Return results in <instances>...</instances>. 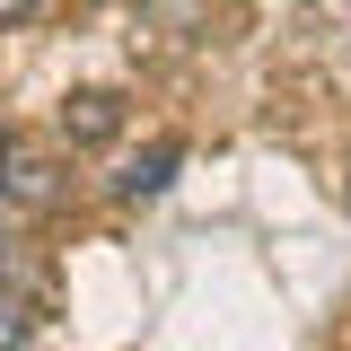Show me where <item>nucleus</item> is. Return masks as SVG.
<instances>
[{
    "label": "nucleus",
    "mask_w": 351,
    "mask_h": 351,
    "mask_svg": "<svg viewBox=\"0 0 351 351\" xmlns=\"http://www.w3.org/2000/svg\"><path fill=\"white\" fill-rule=\"evenodd\" d=\"M27 343V316H18V307H0V351H18Z\"/></svg>",
    "instance_id": "nucleus-3"
},
{
    "label": "nucleus",
    "mask_w": 351,
    "mask_h": 351,
    "mask_svg": "<svg viewBox=\"0 0 351 351\" xmlns=\"http://www.w3.org/2000/svg\"><path fill=\"white\" fill-rule=\"evenodd\" d=\"M114 123H123V97H114V88H80V97L62 106V132H71V141H106Z\"/></svg>",
    "instance_id": "nucleus-1"
},
{
    "label": "nucleus",
    "mask_w": 351,
    "mask_h": 351,
    "mask_svg": "<svg viewBox=\"0 0 351 351\" xmlns=\"http://www.w3.org/2000/svg\"><path fill=\"white\" fill-rule=\"evenodd\" d=\"M176 158H184L176 141H158V149H141V158H132V167L114 176V193H123V202H149V193H167V176H176Z\"/></svg>",
    "instance_id": "nucleus-2"
},
{
    "label": "nucleus",
    "mask_w": 351,
    "mask_h": 351,
    "mask_svg": "<svg viewBox=\"0 0 351 351\" xmlns=\"http://www.w3.org/2000/svg\"><path fill=\"white\" fill-rule=\"evenodd\" d=\"M0 176H9V141H0Z\"/></svg>",
    "instance_id": "nucleus-5"
},
{
    "label": "nucleus",
    "mask_w": 351,
    "mask_h": 351,
    "mask_svg": "<svg viewBox=\"0 0 351 351\" xmlns=\"http://www.w3.org/2000/svg\"><path fill=\"white\" fill-rule=\"evenodd\" d=\"M27 9H36V0H0V27H9V18H27Z\"/></svg>",
    "instance_id": "nucleus-4"
}]
</instances>
